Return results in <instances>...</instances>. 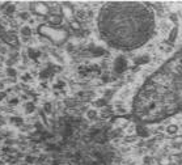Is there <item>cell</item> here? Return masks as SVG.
Segmentation results:
<instances>
[{
	"label": "cell",
	"instance_id": "obj_1",
	"mask_svg": "<svg viewBox=\"0 0 182 165\" xmlns=\"http://www.w3.org/2000/svg\"><path fill=\"white\" fill-rule=\"evenodd\" d=\"M182 110V46L149 75L133 100V114L142 123L164 120Z\"/></svg>",
	"mask_w": 182,
	"mask_h": 165
},
{
	"label": "cell",
	"instance_id": "obj_2",
	"mask_svg": "<svg viewBox=\"0 0 182 165\" xmlns=\"http://www.w3.org/2000/svg\"><path fill=\"white\" fill-rule=\"evenodd\" d=\"M97 30L108 46L131 51L152 38L156 28L153 11L140 2H108L97 15Z\"/></svg>",
	"mask_w": 182,
	"mask_h": 165
},
{
	"label": "cell",
	"instance_id": "obj_3",
	"mask_svg": "<svg viewBox=\"0 0 182 165\" xmlns=\"http://www.w3.org/2000/svg\"><path fill=\"white\" fill-rule=\"evenodd\" d=\"M38 31H40V34L46 35L49 40L53 41L54 43L63 42L66 40V37H67L66 30H63V29H55V28H51L50 25H41Z\"/></svg>",
	"mask_w": 182,
	"mask_h": 165
},
{
	"label": "cell",
	"instance_id": "obj_4",
	"mask_svg": "<svg viewBox=\"0 0 182 165\" xmlns=\"http://www.w3.org/2000/svg\"><path fill=\"white\" fill-rule=\"evenodd\" d=\"M113 69L117 72V73H123L124 71L128 69V60L126 56L123 55H119L114 59V63H113Z\"/></svg>",
	"mask_w": 182,
	"mask_h": 165
},
{
	"label": "cell",
	"instance_id": "obj_5",
	"mask_svg": "<svg viewBox=\"0 0 182 165\" xmlns=\"http://www.w3.org/2000/svg\"><path fill=\"white\" fill-rule=\"evenodd\" d=\"M32 5H33L32 9L35 12L37 15H40V16H47L49 11H50V8L47 7V4L38 2V3H32Z\"/></svg>",
	"mask_w": 182,
	"mask_h": 165
},
{
	"label": "cell",
	"instance_id": "obj_6",
	"mask_svg": "<svg viewBox=\"0 0 182 165\" xmlns=\"http://www.w3.org/2000/svg\"><path fill=\"white\" fill-rule=\"evenodd\" d=\"M62 21H63V17L60 13H51L47 16V22L50 26H58L62 24Z\"/></svg>",
	"mask_w": 182,
	"mask_h": 165
},
{
	"label": "cell",
	"instance_id": "obj_7",
	"mask_svg": "<svg viewBox=\"0 0 182 165\" xmlns=\"http://www.w3.org/2000/svg\"><path fill=\"white\" fill-rule=\"evenodd\" d=\"M3 40L8 43L11 46H17L18 45V40H17V35L13 33H5L3 35Z\"/></svg>",
	"mask_w": 182,
	"mask_h": 165
},
{
	"label": "cell",
	"instance_id": "obj_8",
	"mask_svg": "<svg viewBox=\"0 0 182 165\" xmlns=\"http://www.w3.org/2000/svg\"><path fill=\"white\" fill-rule=\"evenodd\" d=\"M20 34L22 37V40H30V37L33 34V30L29 25H22L20 28Z\"/></svg>",
	"mask_w": 182,
	"mask_h": 165
},
{
	"label": "cell",
	"instance_id": "obj_9",
	"mask_svg": "<svg viewBox=\"0 0 182 165\" xmlns=\"http://www.w3.org/2000/svg\"><path fill=\"white\" fill-rule=\"evenodd\" d=\"M26 55H28V58L29 59H33V60H37L41 56V51L38 49H35V47H29L26 50Z\"/></svg>",
	"mask_w": 182,
	"mask_h": 165
},
{
	"label": "cell",
	"instance_id": "obj_10",
	"mask_svg": "<svg viewBox=\"0 0 182 165\" xmlns=\"http://www.w3.org/2000/svg\"><path fill=\"white\" fill-rule=\"evenodd\" d=\"M3 9H4L5 16H8V18H11L12 15H13L15 12H16V7H15L13 4H11V3H5L4 7H3Z\"/></svg>",
	"mask_w": 182,
	"mask_h": 165
},
{
	"label": "cell",
	"instance_id": "obj_11",
	"mask_svg": "<svg viewBox=\"0 0 182 165\" xmlns=\"http://www.w3.org/2000/svg\"><path fill=\"white\" fill-rule=\"evenodd\" d=\"M178 130H180V127L175 123H170V125H168L166 126V129H165V131H166V134H169V135H175L178 132Z\"/></svg>",
	"mask_w": 182,
	"mask_h": 165
},
{
	"label": "cell",
	"instance_id": "obj_12",
	"mask_svg": "<svg viewBox=\"0 0 182 165\" xmlns=\"http://www.w3.org/2000/svg\"><path fill=\"white\" fill-rule=\"evenodd\" d=\"M24 110H25V113H26V114H33L35 111V105H34V102H32V101H28V102H25Z\"/></svg>",
	"mask_w": 182,
	"mask_h": 165
},
{
	"label": "cell",
	"instance_id": "obj_13",
	"mask_svg": "<svg viewBox=\"0 0 182 165\" xmlns=\"http://www.w3.org/2000/svg\"><path fill=\"white\" fill-rule=\"evenodd\" d=\"M9 122L12 126H15V127H21V126L24 125V119L21 117H12L9 119Z\"/></svg>",
	"mask_w": 182,
	"mask_h": 165
},
{
	"label": "cell",
	"instance_id": "obj_14",
	"mask_svg": "<svg viewBox=\"0 0 182 165\" xmlns=\"http://www.w3.org/2000/svg\"><path fill=\"white\" fill-rule=\"evenodd\" d=\"M93 105L96 107H100V109H104V107H106V105H108V101L105 98H96L93 101Z\"/></svg>",
	"mask_w": 182,
	"mask_h": 165
},
{
	"label": "cell",
	"instance_id": "obj_15",
	"mask_svg": "<svg viewBox=\"0 0 182 165\" xmlns=\"http://www.w3.org/2000/svg\"><path fill=\"white\" fill-rule=\"evenodd\" d=\"M5 75L8 76V78L11 79H16V76H17V69L15 67H8V68H5Z\"/></svg>",
	"mask_w": 182,
	"mask_h": 165
},
{
	"label": "cell",
	"instance_id": "obj_16",
	"mask_svg": "<svg viewBox=\"0 0 182 165\" xmlns=\"http://www.w3.org/2000/svg\"><path fill=\"white\" fill-rule=\"evenodd\" d=\"M97 117H98V111L96 109H89L86 111V118L89 120H95L97 119Z\"/></svg>",
	"mask_w": 182,
	"mask_h": 165
},
{
	"label": "cell",
	"instance_id": "obj_17",
	"mask_svg": "<svg viewBox=\"0 0 182 165\" xmlns=\"http://www.w3.org/2000/svg\"><path fill=\"white\" fill-rule=\"evenodd\" d=\"M111 116V110L109 109V107H104V109H101V111H100V117L106 119V118H109Z\"/></svg>",
	"mask_w": 182,
	"mask_h": 165
},
{
	"label": "cell",
	"instance_id": "obj_18",
	"mask_svg": "<svg viewBox=\"0 0 182 165\" xmlns=\"http://www.w3.org/2000/svg\"><path fill=\"white\" fill-rule=\"evenodd\" d=\"M18 18H20L21 21H28L30 18V13H29V12H26V11H22V12L18 13Z\"/></svg>",
	"mask_w": 182,
	"mask_h": 165
},
{
	"label": "cell",
	"instance_id": "obj_19",
	"mask_svg": "<svg viewBox=\"0 0 182 165\" xmlns=\"http://www.w3.org/2000/svg\"><path fill=\"white\" fill-rule=\"evenodd\" d=\"M64 87H66V82L63 80H58L54 84V89H58V91H63L64 89Z\"/></svg>",
	"mask_w": 182,
	"mask_h": 165
},
{
	"label": "cell",
	"instance_id": "obj_20",
	"mask_svg": "<svg viewBox=\"0 0 182 165\" xmlns=\"http://www.w3.org/2000/svg\"><path fill=\"white\" fill-rule=\"evenodd\" d=\"M76 16H77V21L80 20V21H83V20H85V18L88 17V13L85 11H83V9H80L77 13H76Z\"/></svg>",
	"mask_w": 182,
	"mask_h": 165
},
{
	"label": "cell",
	"instance_id": "obj_21",
	"mask_svg": "<svg viewBox=\"0 0 182 165\" xmlns=\"http://www.w3.org/2000/svg\"><path fill=\"white\" fill-rule=\"evenodd\" d=\"M21 80L24 82H29V81H32V75H30L29 72H24L21 75Z\"/></svg>",
	"mask_w": 182,
	"mask_h": 165
},
{
	"label": "cell",
	"instance_id": "obj_22",
	"mask_svg": "<svg viewBox=\"0 0 182 165\" xmlns=\"http://www.w3.org/2000/svg\"><path fill=\"white\" fill-rule=\"evenodd\" d=\"M40 78L42 80H46L47 78H50V71L49 69H42V71L40 72Z\"/></svg>",
	"mask_w": 182,
	"mask_h": 165
},
{
	"label": "cell",
	"instance_id": "obj_23",
	"mask_svg": "<svg viewBox=\"0 0 182 165\" xmlns=\"http://www.w3.org/2000/svg\"><path fill=\"white\" fill-rule=\"evenodd\" d=\"M43 111H45L46 114H50L53 111V105H51V102H46L45 105H43Z\"/></svg>",
	"mask_w": 182,
	"mask_h": 165
},
{
	"label": "cell",
	"instance_id": "obj_24",
	"mask_svg": "<svg viewBox=\"0 0 182 165\" xmlns=\"http://www.w3.org/2000/svg\"><path fill=\"white\" fill-rule=\"evenodd\" d=\"M177 33H178V30H177V28H174V29L172 30V33H170V35H169V40H170V41H174V40H175V37H177Z\"/></svg>",
	"mask_w": 182,
	"mask_h": 165
},
{
	"label": "cell",
	"instance_id": "obj_25",
	"mask_svg": "<svg viewBox=\"0 0 182 165\" xmlns=\"http://www.w3.org/2000/svg\"><path fill=\"white\" fill-rule=\"evenodd\" d=\"M71 28L75 29V30L80 29V22L79 21H71Z\"/></svg>",
	"mask_w": 182,
	"mask_h": 165
},
{
	"label": "cell",
	"instance_id": "obj_26",
	"mask_svg": "<svg viewBox=\"0 0 182 165\" xmlns=\"http://www.w3.org/2000/svg\"><path fill=\"white\" fill-rule=\"evenodd\" d=\"M18 104V98L16 97V98H11V101H9V105H12V106H15V105H17Z\"/></svg>",
	"mask_w": 182,
	"mask_h": 165
},
{
	"label": "cell",
	"instance_id": "obj_27",
	"mask_svg": "<svg viewBox=\"0 0 182 165\" xmlns=\"http://www.w3.org/2000/svg\"><path fill=\"white\" fill-rule=\"evenodd\" d=\"M3 98H5V92L4 91H0V101H2Z\"/></svg>",
	"mask_w": 182,
	"mask_h": 165
},
{
	"label": "cell",
	"instance_id": "obj_28",
	"mask_svg": "<svg viewBox=\"0 0 182 165\" xmlns=\"http://www.w3.org/2000/svg\"><path fill=\"white\" fill-rule=\"evenodd\" d=\"M26 161H29V163H33V161H34V158H33V157H30V156H28V157H26Z\"/></svg>",
	"mask_w": 182,
	"mask_h": 165
},
{
	"label": "cell",
	"instance_id": "obj_29",
	"mask_svg": "<svg viewBox=\"0 0 182 165\" xmlns=\"http://www.w3.org/2000/svg\"><path fill=\"white\" fill-rule=\"evenodd\" d=\"M3 123H4V119H3V118H0V126H2Z\"/></svg>",
	"mask_w": 182,
	"mask_h": 165
}]
</instances>
